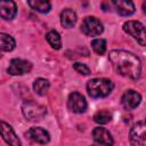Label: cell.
I'll use <instances>...</instances> for the list:
<instances>
[{
  "label": "cell",
  "mask_w": 146,
  "mask_h": 146,
  "mask_svg": "<svg viewBox=\"0 0 146 146\" xmlns=\"http://www.w3.org/2000/svg\"><path fill=\"white\" fill-rule=\"evenodd\" d=\"M108 59L116 73L131 80H138L141 75V62L132 52L114 49L110 51Z\"/></svg>",
  "instance_id": "cell-1"
},
{
  "label": "cell",
  "mask_w": 146,
  "mask_h": 146,
  "mask_svg": "<svg viewBox=\"0 0 146 146\" xmlns=\"http://www.w3.org/2000/svg\"><path fill=\"white\" fill-rule=\"evenodd\" d=\"M87 92L91 98L107 97L114 89V83L106 78H95L87 82Z\"/></svg>",
  "instance_id": "cell-2"
},
{
  "label": "cell",
  "mask_w": 146,
  "mask_h": 146,
  "mask_svg": "<svg viewBox=\"0 0 146 146\" xmlns=\"http://www.w3.org/2000/svg\"><path fill=\"white\" fill-rule=\"evenodd\" d=\"M22 113L27 121H40L47 114V108L35 102L27 100L22 105Z\"/></svg>",
  "instance_id": "cell-3"
},
{
  "label": "cell",
  "mask_w": 146,
  "mask_h": 146,
  "mask_svg": "<svg viewBox=\"0 0 146 146\" xmlns=\"http://www.w3.org/2000/svg\"><path fill=\"white\" fill-rule=\"evenodd\" d=\"M123 31L132 36L140 46L146 44V34H145V25L139 21H127L122 25Z\"/></svg>",
  "instance_id": "cell-4"
},
{
  "label": "cell",
  "mask_w": 146,
  "mask_h": 146,
  "mask_svg": "<svg viewBox=\"0 0 146 146\" xmlns=\"http://www.w3.org/2000/svg\"><path fill=\"white\" fill-rule=\"evenodd\" d=\"M81 31L88 36H97L103 33L104 26L98 18L94 16H87L81 23Z\"/></svg>",
  "instance_id": "cell-5"
},
{
  "label": "cell",
  "mask_w": 146,
  "mask_h": 146,
  "mask_svg": "<svg viewBox=\"0 0 146 146\" xmlns=\"http://www.w3.org/2000/svg\"><path fill=\"white\" fill-rule=\"evenodd\" d=\"M129 139L131 145L145 146L146 144V125L144 121L135 123L129 131Z\"/></svg>",
  "instance_id": "cell-6"
},
{
  "label": "cell",
  "mask_w": 146,
  "mask_h": 146,
  "mask_svg": "<svg viewBox=\"0 0 146 146\" xmlns=\"http://www.w3.org/2000/svg\"><path fill=\"white\" fill-rule=\"evenodd\" d=\"M67 107L73 113H84L87 111L88 104L83 95L78 91H73L68 95L67 98Z\"/></svg>",
  "instance_id": "cell-7"
},
{
  "label": "cell",
  "mask_w": 146,
  "mask_h": 146,
  "mask_svg": "<svg viewBox=\"0 0 146 146\" xmlns=\"http://www.w3.org/2000/svg\"><path fill=\"white\" fill-rule=\"evenodd\" d=\"M31 70H32L31 62L26 59H22V58H14L10 60L7 72L10 75H23V74L30 73Z\"/></svg>",
  "instance_id": "cell-8"
},
{
  "label": "cell",
  "mask_w": 146,
  "mask_h": 146,
  "mask_svg": "<svg viewBox=\"0 0 146 146\" xmlns=\"http://www.w3.org/2000/svg\"><path fill=\"white\" fill-rule=\"evenodd\" d=\"M0 136L2 137V139L8 145H13V146L22 145V141L17 137V135L14 131L13 127L9 123H7V122H5L2 120H0Z\"/></svg>",
  "instance_id": "cell-9"
},
{
  "label": "cell",
  "mask_w": 146,
  "mask_h": 146,
  "mask_svg": "<svg viewBox=\"0 0 146 146\" xmlns=\"http://www.w3.org/2000/svg\"><path fill=\"white\" fill-rule=\"evenodd\" d=\"M25 137L38 144H48L50 141L49 132L41 127H32L25 132Z\"/></svg>",
  "instance_id": "cell-10"
},
{
  "label": "cell",
  "mask_w": 146,
  "mask_h": 146,
  "mask_svg": "<svg viewBox=\"0 0 146 146\" xmlns=\"http://www.w3.org/2000/svg\"><path fill=\"white\" fill-rule=\"evenodd\" d=\"M140 102H141L140 94L133 89L125 90L121 97V103L125 110H135L136 107L139 106Z\"/></svg>",
  "instance_id": "cell-11"
},
{
  "label": "cell",
  "mask_w": 146,
  "mask_h": 146,
  "mask_svg": "<svg viewBox=\"0 0 146 146\" xmlns=\"http://www.w3.org/2000/svg\"><path fill=\"white\" fill-rule=\"evenodd\" d=\"M17 14V6L14 0H0V17L5 21H11Z\"/></svg>",
  "instance_id": "cell-12"
},
{
  "label": "cell",
  "mask_w": 146,
  "mask_h": 146,
  "mask_svg": "<svg viewBox=\"0 0 146 146\" xmlns=\"http://www.w3.org/2000/svg\"><path fill=\"white\" fill-rule=\"evenodd\" d=\"M92 137L97 144H102V145H113L114 144V140L112 138L111 132L106 128H103V127L94 128Z\"/></svg>",
  "instance_id": "cell-13"
},
{
  "label": "cell",
  "mask_w": 146,
  "mask_h": 146,
  "mask_svg": "<svg viewBox=\"0 0 146 146\" xmlns=\"http://www.w3.org/2000/svg\"><path fill=\"white\" fill-rule=\"evenodd\" d=\"M112 3L121 16H130L136 11L132 0H112Z\"/></svg>",
  "instance_id": "cell-14"
},
{
  "label": "cell",
  "mask_w": 146,
  "mask_h": 146,
  "mask_svg": "<svg viewBox=\"0 0 146 146\" xmlns=\"http://www.w3.org/2000/svg\"><path fill=\"white\" fill-rule=\"evenodd\" d=\"M78 19L76 13L71 8H65L60 13V24L65 29H71L75 25Z\"/></svg>",
  "instance_id": "cell-15"
},
{
  "label": "cell",
  "mask_w": 146,
  "mask_h": 146,
  "mask_svg": "<svg viewBox=\"0 0 146 146\" xmlns=\"http://www.w3.org/2000/svg\"><path fill=\"white\" fill-rule=\"evenodd\" d=\"M29 6L41 14H47L51 9V1L50 0H27Z\"/></svg>",
  "instance_id": "cell-16"
},
{
  "label": "cell",
  "mask_w": 146,
  "mask_h": 146,
  "mask_svg": "<svg viewBox=\"0 0 146 146\" xmlns=\"http://www.w3.org/2000/svg\"><path fill=\"white\" fill-rule=\"evenodd\" d=\"M16 47V41L15 39L7 33L0 32V50L3 51H11Z\"/></svg>",
  "instance_id": "cell-17"
},
{
  "label": "cell",
  "mask_w": 146,
  "mask_h": 146,
  "mask_svg": "<svg viewBox=\"0 0 146 146\" xmlns=\"http://www.w3.org/2000/svg\"><path fill=\"white\" fill-rule=\"evenodd\" d=\"M49 87H50L49 81L46 80V79H43V78H38L33 82V90L39 96H44L48 92Z\"/></svg>",
  "instance_id": "cell-18"
},
{
  "label": "cell",
  "mask_w": 146,
  "mask_h": 146,
  "mask_svg": "<svg viewBox=\"0 0 146 146\" xmlns=\"http://www.w3.org/2000/svg\"><path fill=\"white\" fill-rule=\"evenodd\" d=\"M46 40L47 42L51 46L52 49L55 50H58L62 48V39H60V34L55 31V30H51L49 31L47 34H46Z\"/></svg>",
  "instance_id": "cell-19"
},
{
  "label": "cell",
  "mask_w": 146,
  "mask_h": 146,
  "mask_svg": "<svg viewBox=\"0 0 146 146\" xmlns=\"http://www.w3.org/2000/svg\"><path fill=\"white\" fill-rule=\"evenodd\" d=\"M94 121L98 124H107L112 121V114L108 111H98L95 115H94Z\"/></svg>",
  "instance_id": "cell-20"
},
{
  "label": "cell",
  "mask_w": 146,
  "mask_h": 146,
  "mask_svg": "<svg viewBox=\"0 0 146 146\" xmlns=\"http://www.w3.org/2000/svg\"><path fill=\"white\" fill-rule=\"evenodd\" d=\"M91 48L97 55H99V56L104 55L106 52V40L105 39H94L91 41Z\"/></svg>",
  "instance_id": "cell-21"
},
{
  "label": "cell",
  "mask_w": 146,
  "mask_h": 146,
  "mask_svg": "<svg viewBox=\"0 0 146 146\" xmlns=\"http://www.w3.org/2000/svg\"><path fill=\"white\" fill-rule=\"evenodd\" d=\"M73 68H74L79 74H81V75H89V74L91 73L90 68H89L86 64H83V63H79V62L73 63Z\"/></svg>",
  "instance_id": "cell-22"
}]
</instances>
